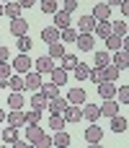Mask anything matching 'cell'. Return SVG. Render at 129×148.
<instances>
[{
	"instance_id": "cell-52",
	"label": "cell",
	"mask_w": 129,
	"mask_h": 148,
	"mask_svg": "<svg viewBox=\"0 0 129 148\" xmlns=\"http://www.w3.org/2000/svg\"><path fill=\"white\" fill-rule=\"evenodd\" d=\"M0 3H8V0H0Z\"/></svg>"
},
{
	"instance_id": "cell-1",
	"label": "cell",
	"mask_w": 129,
	"mask_h": 148,
	"mask_svg": "<svg viewBox=\"0 0 129 148\" xmlns=\"http://www.w3.org/2000/svg\"><path fill=\"white\" fill-rule=\"evenodd\" d=\"M23 86H26L28 91H39V88H41V73L28 70V73H26V78H23Z\"/></svg>"
},
{
	"instance_id": "cell-23",
	"label": "cell",
	"mask_w": 129,
	"mask_h": 148,
	"mask_svg": "<svg viewBox=\"0 0 129 148\" xmlns=\"http://www.w3.org/2000/svg\"><path fill=\"white\" fill-rule=\"evenodd\" d=\"M109 120H111V130H114V133H127V117L114 114V117H109Z\"/></svg>"
},
{
	"instance_id": "cell-3",
	"label": "cell",
	"mask_w": 129,
	"mask_h": 148,
	"mask_svg": "<svg viewBox=\"0 0 129 148\" xmlns=\"http://www.w3.org/2000/svg\"><path fill=\"white\" fill-rule=\"evenodd\" d=\"M96 29V18L93 16H80L78 18V34H93Z\"/></svg>"
},
{
	"instance_id": "cell-18",
	"label": "cell",
	"mask_w": 129,
	"mask_h": 148,
	"mask_svg": "<svg viewBox=\"0 0 129 148\" xmlns=\"http://www.w3.org/2000/svg\"><path fill=\"white\" fill-rule=\"evenodd\" d=\"M109 34H111V21H96L93 36H98V39H106Z\"/></svg>"
},
{
	"instance_id": "cell-20",
	"label": "cell",
	"mask_w": 129,
	"mask_h": 148,
	"mask_svg": "<svg viewBox=\"0 0 129 148\" xmlns=\"http://www.w3.org/2000/svg\"><path fill=\"white\" fill-rule=\"evenodd\" d=\"M49 75H52V83H57V86H65V83H67V70H65V68H59V65H57V68H52V73H49Z\"/></svg>"
},
{
	"instance_id": "cell-27",
	"label": "cell",
	"mask_w": 129,
	"mask_h": 148,
	"mask_svg": "<svg viewBox=\"0 0 129 148\" xmlns=\"http://www.w3.org/2000/svg\"><path fill=\"white\" fill-rule=\"evenodd\" d=\"M8 88L10 91H23L26 86H23V78L18 75V73H10V78H8Z\"/></svg>"
},
{
	"instance_id": "cell-49",
	"label": "cell",
	"mask_w": 129,
	"mask_h": 148,
	"mask_svg": "<svg viewBox=\"0 0 129 148\" xmlns=\"http://www.w3.org/2000/svg\"><path fill=\"white\" fill-rule=\"evenodd\" d=\"M122 0H106V5H119Z\"/></svg>"
},
{
	"instance_id": "cell-5",
	"label": "cell",
	"mask_w": 129,
	"mask_h": 148,
	"mask_svg": "<svg viewBox=\"0 0 129 148\" xmlns=\"http://www.w3.org/2000/svg\"><path fill=\"white\" fill-rule=\"evenodd\" d=\"M111 65H116L119 70H127V68H129V49L119 47V49H116V55H114V62H111Z\"/></svg>"
},
{
	"instance_id": "cell-22",
	"label": "cell",
	"mask_w": 129,
	"mask_h": 148,
	"mask_svg": "<svg viewBox=\"0 0 129 148\" xmlns=\"http://www.w3.org/2000/svg\"><path fill=\"white\" fill-rule=\"evenodd\" d=\"M59 39V29H54V26H44L41 29V42H57Z\"/></svg>"
},
{
	"instance_id": "cell-40",
	"label": "cell",
	"mask_w": 129,
	"mask_h": 148,
	"mask_svg": "<svg viewBox=\"0 0 129 148\" xmlns=\"http://www.w3.org/2000/svg\"><path fill=\"white\" fill-rule=\"evenodd\" d=\"M88 81H93V83L98 86V83L103 81V70H101V68H96V70H88Z\"/></svg>"
},
{
	"instance_id": "cell-26",
	"label": "cell",
	"mask_w": 129,
	"mask_h": 148,
	"mask_svg": "<svg viewBox=\"0 0 129 148\" xmlns=\"http://www.w3.org/2000/svg\"><path fill=\"white\" fill-rule=\"evenodd\" d=\"M62 55H65L62 42H59V39H57V42H49V57H52V60H59Z\"/></svg>"
},
{
	"instance_id": "cell-6",
	"label": "cell",
	"mask_w": 129,
	"mask_h": 148,
	"mask_svg": "<svg viewBox=\"0 0 129 148\" xmlns=\"http://www.w3.org/2000/svg\"><path fill=\"white\" fill-rule=\"evenodd\" d=\"M26 31H28V21H23L21 16L18 18H10V34L13 36H23Z\"/></svg>"
},
{
	"instance_id": "cell-51",
	"label": "cell",
	"mask_w": 129,
	"mask_h": 148,
	"mask_svg": "<svg viewBox=\"0 0 129 148\" xmlns=\"http://www.w3.org/2000/svg\"><path fill=\"white\" fill-rule=\"evenodd\" d=\"M0 16H3V3H0Z\"/></svg>"
},
{
	"instance_id": "cell-41",
	"label": "cell",
	"mask_w": 129,
	"mask_h": 148,
	"mask_svg": "<svg viewBox=\"0 0 129 148\" xmlns=\"http://www.w3.org/2000/svg\"><path fill=\"white\" fill-rule=\"evenodd\" d=\"M39 5H41L44 13H54V10H59V8H57V0H41Z\"/></svg>"
},
{
	"instance_id": "cell-28",
	"label": "cell",
	"mask_w": 129,
	"mask_h": 148,
	"mask_svg": "<svg viewBox=\"0 0 129 148\" xmlns=\"http://www.w3.org/2000/svg\"><path fill=\"white\" fill-rule=\"evenodd\" d=\"M47 104H49V99H47L41 91H34V96H31V107H34V109H44Z\"/></svg>"
},
{
	"instance_id": "cell-10",
	"label": "cell",
	"mask_w": 129,
	"mask_h": 148,
	"mask_svg": "<svg viewBox=\"0 0 129 148\" xmlns=\"http://www.w3.org/2000/svg\"><path fill=\"white\" fill-rule=\"evenodd\" d=\"M85 140L88 143H101L103 140V130L98 127V122H91V127L85 130Z\"/></svg>"
},
{
	"instance_id": "cell-35",
	"label": "cell",
	"mask_w": 129,
	"mask_h": 148,
	"mask_svg": "<svg viewBox=\"0 0 129 148\" xmlns=\"http://www.w3.org/2000/svg\"><path fill=\"white\" fill-rule=\"evenodd\" d=\"M59 60H62V65H59V68H65L67 73H70V70H72V68L78 65V57H75V55H67V52H65V55H62Z\"/></svg>"
},
{
	"instance_id": "cell-44",
	"label": "cell",
	"mask_w": 129,
	"mask_h": 148,
	"mask_svg": "<svg viewBox=\"0 0 129 148\" xmlns=\"http://www.w3.org/2000/svg\"><path fill=\"white\" fill-rule=\"evenodd\" d=\"M75 8H78V0H65V3H62V10H65V13H72Z\"/></svg>"
},
{
	"instance_id": "cell-8",
	"label": "cell",
	"mask_w": 129,
	"mask_h": 148,
	"mask_svg": "<svg viewBox=\"0 0 129 148\" xmlns=\"http://www.w3.org/2000/svg\"><path fill=\"white\" fill-rule=\"evenodd\" d=\"M31 65H34V62L28 60V55H23V52H21V55L16 57V62H13L10 68H13L16 73H28V70H31Z\"/></svg>"
},
{
	"instance_id": "cell-31",
	"label": "cell",
	"mask_w": 129,
	"mask_h": 148,
	"mask_svg": "<svg viewBox=\"0 0 129 148\" xmlns=\"http://www.w3.org/2000/svg\"><path fill=\"white\" fill-rule=\"evenodd\" d=\"M39 91H41L47 99H54V96H59V94H57V91H59V86H57V83H41V88H39Z\"/></svg>"
},
{
	"instance_id": "cell-37",
	"label": "cell",
	"mask_w": 129,
	"mask_h": 148,
	"mask_svg": "<svg viewBox=\"0 0 129 148\" xmlns=\"http://www.w3.org/2000/svg\"><path fill=\"white\" fill-rule=\"evenodd\" d=\"M109 62H111L109 52H106V49H98V52H96V68H103V65H109Z\"/></svg>"
},
{
	"instance_id": "cell-47",
	"label": "cell",
	"mask_w": 129,
	"mask_h": 148,
	"mask_svg": "<svg viewBox=\"0 0 129 148\" xmlns=\"http://www.w3.org/2000/svg\"><path fill=\"white\" fill-rule=\"evenodd\" d=\"M21 8H31V5H36V0H16Z\"/></svg>"
},
{
	"instance_id": "cell-9",
	"label": "cell",
	"mask_w": 129,
	"mask_h": 148,
	"mask_svg": "<svg viewBox=\"0 0 129 148\" xmlns=\"http://www.w3.org/2000/svg\"><path fill=\"white\" fill-rule=\"evenodd\" d=\"M83 109V117L88 120V122H98V117H101V109H98V104H80Z\"/></svg>"
},
{
	"instance_id": "cell-2",
	"label": "cell",
	"mask_w": 129,
	"mask_h": 148,
	"mask_svg": "<svg viewBox=\"0 0 129 148\" xmlns=\"http://www.w3.org/2000/svg\"><path fill=\"white\" fill-rule=\"evenodd\" d=\"M62 120H65V122H80V120H83L80 107H78V104H67L65 112H62Z\"/></svg>"
},
{
	"instance_id": "cell-11",
	"label": "cell",
	"mask_w": 129,
	"mask_h": 148,
	"mask_svg": "<svg viewBox=\"0 0 129 148\" xmlns=\"http://www.w3.org/2000/svg\"><path fill=\"white\" fill-rule=\"evenodd\" d=\"M96 21H109V16H111V5H106V3H96V8H93V13H91Z\"/></svg>"
},
{
	"instance_id": "cell-38",
	"label": "cell",
	"mask_w": 129,
	"mask_h": 148,
	"mask_svg": "<svg viewBox=\"0 0 129 148\" xmlns=\"http://www.w3.org/2000/svg\"><path fill=\"white\" fill-rule=\"evenodd\" d=\"M111 34H116V36H127V21H116V23H111Z\"/></svg>"
},
{
	"instance_id": "cell-17",
	"label": "cell",
	"mask_w": 129,
	"mask_h": 148,
	"mask_svg": "<svg viewBox=\"0 0 129 148\" xmlns=\"http://www.w3.org/2000/svg\"><path fill=\"white\" fill-rule=\"evenodd\" d=\"M52 16H54V29H59V31H62V29H67V26H70V13H65V10H54Z\"/></svg>"
},
{
	"instance_id": "cell-46",
	"label": "cell",
	"mask_w": 129,
	"mask_h": 148,
	"mask_svg": "<svg viewBox=\"0 0 129 148\" xmlns=\"http://www.w3.org/2000/svg\"><path fill=\"white\" fill-rule=\"evenodd\" d=\"M8 57H10V49H8L5 44H0V62H3V60H8Z\"/></svg>"
},
{
	"instance_id": "cell-43",
	"label": "cell",
	"mask_w": 129,
	"mask_h": 148,
	"mask_svg": "<svg viewBox=\"0 0 129 148\" xmlns=\"http://www.w3.org/2000/svg\"><path fill=\"white\" fill-rule=\"evenodd\" d=\"M10 73H13L10 62H8V60H3V62H0V78H10Z\"/></svg>"
},
{
	"instance_id": "cell-48",
	"label": "cell",
	"mask_w": 129,
	"mask_h": 148,
	"mask_svg": "<svg viewBox=\"0 0 129 148\" xmlns=\"http://www.w3.org/2000/svg\"><path fill=\"white\" fill-rule=\"evenodd\" d=\"M0 88H8V78H0Z\"/></svg>"
},
{
	"instance_id": "cell-42",
	"label": "cell",
	"mask_w": 129,
	"mask_h": 148,
	"mask_svg": "<svg viewBox=\"0 0 129 148\" xmlns=\"http://www.w3.org/2000/svg\"><path fill=\"white\" fill-rule=\"evenodd\" d=\"M116 96H119L122 104H127L129 101V86H116Z\"/></svg>"
},
{
	"instance_id": "cell-39",
	"label": "cell",
	"mask_w": 129,
	"mask_h": 148,
	"mask_svg": "<svg viewBox=\"0 0 129 148\" xmlns=\"http://www.w3.org/2000/svg\"><path fill=\"white\" fill-rule=\"evenodd\" d=\"M65 120H62V114H52V120H49V127L52 130H65Z\"/></svg>"
},
{
	"instance_id": "cell-7",
	"label": "cell",
	"mask_w": 129,
	"mask_h": 148,
	"mask_svg": "<svg viewBox=\"0 0 129 148\" xmlns=\"http://www.w3.org/2000/svg\"><path fill=\"white\" fill-rule=\"evenodd\" d=\"M75 44H78V47H80L83 52H91V49L96 47V36H93V34H78Z\"/></svg>"
},
{
	"instance_id": "cell-45",
	"label": "cell",
	"mask_w": 129,
	"mask_h": 148,
	"mask_svg": "<svg viewBox=\"0 0 129 148\" xmlns=\"http://www.w3.org/2000/svg\"><path fill=\"white\" fill-rule=\"evenodd\" d=\"M49 146H52V138L49 135H41V140L36 143V148H49Z\"/></svg>"
},
{
	"instance_id": "cell-36",
	"label": "cell",
	"mask_w": 129,
	"mask_h": 148,
	"mask_svg": "<svg viewBox=\"0 0 129 148\" xmlns=\"http://www.w3.org/2000/svg\"><path fill=\"white\" fill-rule=\"evenodd\" d=\"M72 73H75V78H78V81H85V78H88V65L78 60V65L72 68Z\"/></svg>"
},
{
	"instance_id": "cell-4",
	"label": "cell",
	"mask_w": 129,
	"mask_h": 148,
	"mask_svg": "<svg viewBox=\"0 0 129 148\" xmlns=\"http://www.w3.org/2000/svg\"><path fill=\"white\" fill-rule=\"evenodd\" d=\"M96 88H98L101 99H114V96H116V83H114V81H101Z\"/></svg>"
},
{
	"instance_id": "cell-25",
	"label": "cell",
	"mask_w": 129,
	"mask_h": 148,
	"mask_svg": "<svg viewBox=\"0 0 129 148\" xmlns=\"http://www.w3.org/2000/svg\"><path fill=\"white\" fill-rule=\"evenodd\" d=\"M16 47H18V49L26 55V52L34 47V42H31V36H28V34H23V36H16Z\"/></svg>"
},
{
	"instance_id": "cell-12",
	"label": "cell",
	"mask_w": 129,
	"mask_h": 148,
	"mask_svg": "<svg viewBox=\"0 0 129 148\" xmlns=\"http://www.w3.org/2000/svg\"><path fill=\"white\" fill-rule=\"evenodd\" d=\"M67 104H70L67 99H62V96H54V99H49V104H47V109H49L52 114H62Z\"/></svg>"
},
{
	"instance_id": "cell-15",
	"label": "cell",
	"mask_w": 129,
	"mask_h": 148,
	"mask_svg": "<svg viewBox=\"0 0 129 148\" xmlns=\"http://www.w3.org/2000/svg\"><path fill=\"white\" fill-rule=\"evenodd\" d=\"M23 127H26V138H28V143H34V146H36V143L41 140L44 130H41L39 125H23Z\"/></svg>"
},
{
	"instance_id": "cell-21",
	"label": "cell",
	"mask_w": 129,
	"mask_h": 148,
	"mask_svg": "<svg viewBox=\"0 0 129 148\" xmlns=\"http://www.w3.org/2000/svg\"><path fill=\"white\" fill-rule=\"evenodd\" d=\"M5 120H8V125H13V127H23V125H26V120H23V112H21V109H13L10 114H5Z\"/></svg>"
},
{
	"instance_id": "cell-14",
	"label": "cell",
	"mask_w": 129,
	"mask_h": 148,
	"mask_svg": "<svg viewBox=\"0 0 129 148\" xmlns=\"http://www.w3.org/2000/svg\"><path fill=\"white\" fill-rule=\"evenodd\" d=\"M67 101L70 104H85V88H80V86H75V88H70V94H67Z\"/></svg>"
},
{
	"instance_id": "cell-30",
	"label": "cell",
	"mask_w": 129,
	"mask_h": 148,
	"mask_svg": "<svg viewBox=\"0 0 129 148\" xmlns=\"http://www.w3.org/2000/svg\"><path fill=\"white\" fill-rule=\"evenodd\" d=\"M101 70H103V81H116V78H119V68H116V65H111V62H109V65H103Z\"/></svg>"
},
{
	"instance_id": "cell-19",
	"label": "cell",
	"mask_w": 129,
	"mask_h": 148,
	"mask_svg": "<svg viewBox=\"0 0 129 148\" xmlns=\"http://www.w3.org/2000/svg\"><path fill=\"white\" fill-rule=\"evenodd\" d=\"M52 68H54V60L49 55H44V57L36 60V73H52Z\"/></svg>"
},
{
	"instance_id": "cell-32",
	"label": "cell",
	"mask_w": 129,
	"mask_h": 148,
	"mask_svg": "<svg viewBox=\"0 0 129 148\" xmlns=\"http://www.w3.org/2000/svg\"><path fill=\"white\" fill-rule=\"evenodd\" d=\"M8 107L21 109V107H23V94H21V91H10V96H8Z\"/></svg>"
},
{
	"instance_id": "cell-50",
	"label": "cell",
	"mask_w": 129,
	"mask_h": 148,
	"mask_svg": "<svg viewBox=\"0 0 129 148\" xmlns=\"http://www.w3.org/2000/svg\"><path fill=\"white\" fill-rule=\"evenodd\" d=\"M3 120H5V112H3V109H0V122H3Z\"/></svg>"
},
{
	"instance_id": "cell-34",
	"label": "cell",
	"mask_w": 129,
	"mask_h": 148,
	"mask_svg": "<svg viewBox=\"0 0 129 148\" xmlns=\"http://www.w3.org/2000/svg\"><path fill=\"white\" fill-rule=\"evenodd\" d=\"M0 138L5 140V143H13V140H18V127H13V125H8L3 133H0Z\"/></svg>"
},
{
	"instance_id": "cell-24",
	"label": "cell",
	"mask_w": 129,
	"mask_h": 148,
	"mask_svg": "<svg viewBox=\"0 0 129 148\" xmlns=\"http://www.w3.org/2000/svg\"><path fill=\"white\" fill-rule=\"evenodd\" d=\"M75 39H78V29L67 26V29H62V31H59V42H67V44H72Z\"/></svg>"
},
{
	"instance_id": "cell-33",
	"label": "cell",
	"mask_w": 129,
	"mask_h": 148,
	"mask_svg": "<svg viewBox=\"0 0 129 148\" xmlns=\"http://www.w3.org/2000/svg\"><path fill=\"white\" fill-rule=\"evenodd\" d=\"M23 120H26V125H39L41 109H28V112H23Z\"/></svg>"
},
{
	"instance_id": "cell-16",
	"label": "cell",
	"mask_w": 129,
	"mask_h": 148,
	"mask_svg": "<svg viewBox=\"0 0 129 148\" xmlns=\"http://www.w3.org/2000/svg\"><path fill=\"white\" fill-rule=\"evenodd\" d=\"M21 10H23V8H21L16 0H8V3H3V13H5L8 18H18V16H21Z\"/></svg>"
},
{
	"instance_id": "cell-13",
	"label": "cell",
	"mask_w": 129,
	"mask_h": 148,
	"mask_svg": "<svg viewBox=\"0 0 129 148\" xmlns=\"http://www.w3.org/2000/svg\"><path fill=\"white\" fill-rule=\"evenodd\" d=\"M98 109H101V117H114V114H119V104H116L114 99H103V104H101Z\"/></svg>"
},
{
	"instance_id": "cell-29",
	"label": "cell",
	"mask_w": 129,
	"mask_h": 148,
	"mask_svg": "<svg viewBox=\"0 0 129 148\" xmlns=\"http://www.w3.org/2000/svg\"><path fill=\"white\" fill-rule=\"evenodd\" d=\"M52 143H54V146H59V148H65V146H70V135H67L65 130H54Z\"/></svg>"
}]
</instances>
